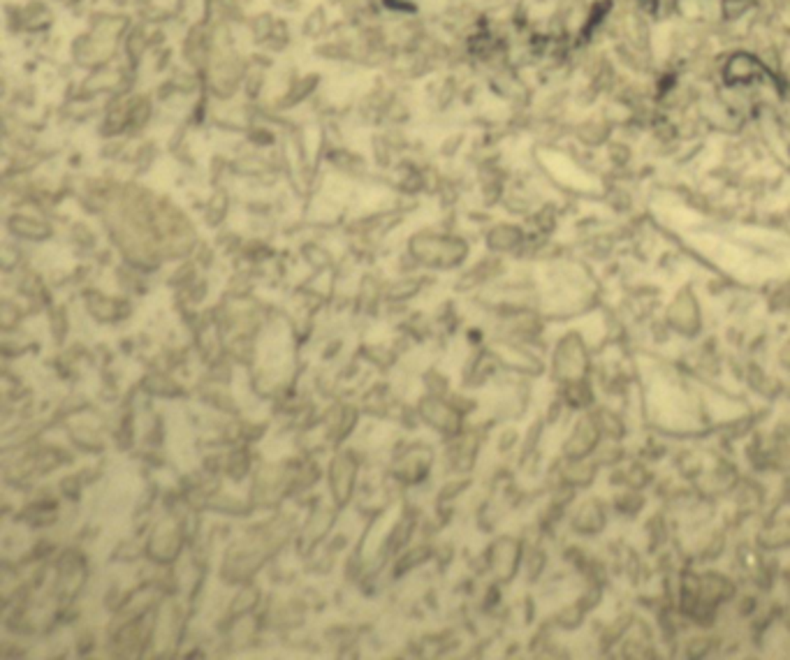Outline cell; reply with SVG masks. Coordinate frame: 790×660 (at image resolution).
<instances>
[{
    "instance_id": "cell-1",
    "label": "cell",
    "mask_w": 790,
    "mask_h": 660,
    "mask_svg": "<svg viewBox=\"0 0 790 660\" xmlns=\"http://www.w3.org/2000/svg\"><path fill=\"white\" fill-rule=\"evenodd\" d=\"M730 65H735V70L728 68V81L746 84V81L753 79V75H755L753 58H749L746 54H737V56L730 58Z\"/></svg>"
}]
</instances>
